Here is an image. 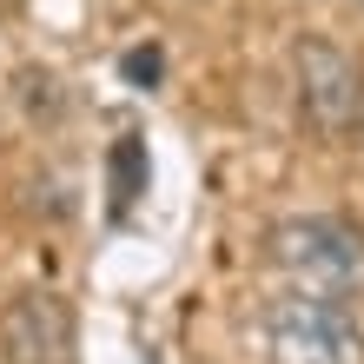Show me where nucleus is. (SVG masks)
<instances>
[{"label":"nucleus","instance_id":"nucleus-3","mask_svg":"<svg viewBox=\"0 0 364 364\" xmlns=\"http://www.w3.org/2000/svg\"><path fill=\"white\" fill-rule=\"evenodd\" d=\"M291 67H298V106H305V119L318 133H351L364 119V73H358V60L345 47L298 40Z\"/></svg>","mask_w":364,"mask_h":364},{"label":"nucleus","instance_id":"nucleus-5","mask_svg":"<svg viewBox=\"0 0 364 364\" xmlns=\"http://www.w3.org/2000/svg\"><path fill=\"white\" fill-rule=\"evenodd\" d=\"M358 7H364V0H358Z\"/></svg>","mask_w":364,"mask_h":364},{"label":"nucleus","instance_id":"nucleus-4","mask_svg":"<svg viewBox=\"0 0 364 364\" xmlns=\"http://www.w3.org/2000/svg\"><path fill=\"white\" fill-rule=\"evenodd\" d=\"M0 345H7V364H60V351H67L60 298H27V305H14Z\"/></svg>","mask_w":364,"mask_h":364},{"label":"nucleus","instance_id":"nucleus-2","mask_svg":"<svg viewBox=\"0 0 364 364\" xmlns=\"http://www.w3.org/2000/svg\"><path fill=\"white\" fill-rule=\"evenodd\" d=\"M265 358L272 364H364V331L338 298H272L265 305Z\"/></svg>","mask_w":364,"mask_h":364},{"label":"nucleus","instance_id":"nucleus-1","mask_svg":"<svg viewBox=\"0 0 364 364\" xmlns=\"http://www.w3.org/2000/svg\"><path fill=\"white\" fill-rule=\"evenodd\" d=\"M272 259L291 278V291L338 305L364 298V232H351L345 219H285L272 232Z\"/></svg>","mask_w":364,"mask_h":364}]
</instances>
